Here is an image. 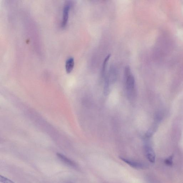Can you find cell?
<instances>
[{"mask_svg": "<svg viewBox=\"0 0 183 183\" xmlns=\"http://www.w3.org/2000/svg\"><path fill=\"white\" fill-rule=\"evenodd\" d=\"M125 75L126 78V86L128 96H132L134 90L135 80L134 77L131 74L130 67H126L125 70Z\"/></svg>", "mask_w": 183, "mask_h": 183, "instance_id": "6da1fadb", "label": "cell"}, {"mask_svg": "<svg viewBox=\"0 0 183 183\" xmlns=\"http://www.w3.org/2000/svg\"><path fill=\"white\" fill-rule=\"evenodd\" d=\"M119 158L121 160L129 165L130 166L136 169H145L148 168V165L145 163L128 159L123 157H120Z\"/></svg>", "mask_w": 183, "mask_h": 183, "instance_id": "7a4b0ae2", "label": "cell"}, {"mask_svg": "<svg viewBox=\"0 0 183 183\" xmlns=\"http://www.w3.org/2000/svg\"><path fill=\"white\" fill-rule=\"evenodd\" d=\"M144 152L148 160L151 163H154L155 161V155L152 147L149 145H145Z\"/></svg>", "mask_w": 183, "mask_h": 183, "instance_id": "3957f363", "label": "cell"}, {"mask_svg": "<svg viewBox=\"0 0 183 183\" xmlns=\"http://www.w3.org/2000/svg\"><path fill=\"white\" fill-rule=\"evenodd\" d=\"M57 156L58 158L61 160L65 164L67 165L68 166L73 167V168H77V165L76 163L74 161L70 159V158L67 157L64 155L61 154V153H58L57 154Z\"/></svg>", "mask_w": 183, "mask_h": 183, "instance_id": "277c9868", "label": "cell"}, {"mask_svg": "<svg viewBox=\"0 0 183 183\" xmlns=\"http://www.w3.org/2000/svg\"><path fill=\"white\" fill-rule=\"evenodd\" d=\"M70 7V3H67L64 6V10H63L62 20V22H61V26L63 27H65L66 26L67 23L69 12Z\"/></svg>", "mask_w": 183, "mask_h": 183, "instance_id": "5b68a950", "label": "cell"}, {"mask_svg": "<svg viewBox=\"0 0 183 183\" xmlns=\"http://www.w3.org/2000/svg\"><path fill=\"white\" fill-rule=\"evenodd\" d=\"M74 59L72 57H70L67 59L66 63V69L67 72L70 73L71 72L74 66Z\"/></svg>", "mask_w": 183, "mask_h": 183, "instance_id": "8992f818", "label": "cell"}, {"mask_svg": "<svg viewBox=\"0 0 183 183\" xmlns=\"http://www.w3.org/2000/svg\"><path fill=\"white\" fill-rule=\"evenodd\" d=\"M110 81H109L108 77H107L105 79V82L104 86V93L105 95H108L109 92V87H110Z\"/></svg>", "mask_w": 183, "mask_h": 183, "instance_id": "52a82bcc", "label": "cell"}, {"mask_svg": "<svg viewBox=\"0 0 183 183\" xmlns=\"http://www.w3.org/2000/svg\"><path fill=\"white\" fill-rule=\"evenodd\" d=\"M111 54H108V55L105 58L104 61H103L102 70V75H103L104 73L105 72V68H106V67L107 63H108V61L109 60V59H110L111 57Z\"/></svg>", "mask_w": 183, "mask_h": 183, "instance_id": "ba28073f", "label": "cell"}, {"mask_svg": "<svg viewBox=\"0 0 183 183\" xmlns=\"http://www.w3.org/2000/svg\"><path fill=\"white\" fill-rule=\"evenodd\" d=\"M0 181L2 183H15L10 179L1 175L0 176Z\"/></svg>", "mask_w": 183, "mask_h": 183, "instance_id": "9c48e42d", "label": "cell"}, {"mask_svg": "<svg viewBox=\"0 0 183 183\" xmlns=\"http://www.w3.org/2000/svg\"><path fill=\"white\" fill-rule=\"evenodd\" d=\"M173 156L170 157L165 160V163L168 166H172L173 164Z\"/></svg>", "mask_w": 183, "mask_h": 183, "instance_id": "30bf717a", "label": "cell"}, {"mask_svg": "<svg viewBox=\"0 0 183 183\" xmlns=\"http://www.w3.org/2000/svg\"><path fill=\"white\" fill-rule=\"evenodd\" d=\"M65 183H73L71 182H69H69H67Z\"/></svg>", "mask_w": 183, "mask_h": 183, "instance_id": "8fae6325", "label": "cell"}]
</instances>
